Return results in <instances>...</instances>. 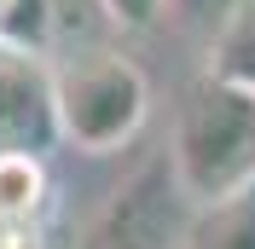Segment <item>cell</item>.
<instances>
[{
    "mask_svg": "<svg viewBox=\"0 0 255 249\" xmlns=\"http://www.w3.org/2000/svg\"><path fill=\"white\" fill-rule=\"evenodd\" d=\"M226 6H232V0H168V12H174L180 23H209V29L226 17Z\"/></svg>",
    "mask_w": 255,
    "mask_h": 249,
    "instance_id": "9c48e42d",
    "label": "cell"
},
{
    "mask_svg": "<svg viewBox=\"0 0 255 249\" xmlns=\"http://www.w3.org/2000/svg\"><path fill=\"white\" fill-rule=\"evenodd\" d=\"M168 168H174V191L191 209L255 191V87L203 70L180 93Z\"/></svg>",
    "mask_w": 255,
    "mask_h": 249,
    "instance_id": "6da1fadb",
    "label": "cell"
},
{
    "mask_svg": "<svg viewBox=\"0 0 255 249\" xmlns=\"http://www.w3.org/2000/svg\"><path fill=\"white\" fill-rule=\"evenodd\" d=\"M52 105L64 145H76L81 156H111L145 127L151 87L128 52L81 47L52 64Z\"/></svg>",
    "mask_w": 255,
    "mask_h": 249,
    "instance_id": "7a4b0ae2",
    "label": "cell"
},
{
    "mask_svg": "<svg viewBox=\"0 0 255 249\" xmlns=\"http://www.w3.org/2000/svg\"><path fill=\"white\" fill-rule=\"evenodd\" d=\"M209 70L255 87V0H232L226 17L209 29Z\"/></svg>",
    "mask_w": 255,
    "mask_h": 249,
    "instance_id": "277c9868",
    "label": "cell"
},
{
    "mask_svg": "<svg viewBox=\"0 0 255 249\" xmlns=\"http://www.w3.org/2000/svg\"><path fill=\"white\" fill-rule=\"evenodd\" d=\"M52 197L41 151H0V215L6 220H41Z\"/></svg>",
    "mask_w": 255,
    "mask_h": 249,
    "instance_id": "5b68a950",
    "label": "cell"
},
{
    "mask_svg": "<svg viewBox=\"0 0 255 249\" xmlns=\"http://www.w3.org/2000/svg\"><path fill=\"white\" fill-rule=\"evenodd\" d=\"M105 12H111V23H122V29H151L162 12H168V0H99Z\"/></svg>",
    "mask_w": 255,
    "mask_h": 249,
    "instance_id": "ba28073f",
    "label": "cell"
},
{
    "mask_svg": "<svg viewBox=\"0 0 255 249\" xmlns=\"http://www.w3.org/2000/svg\"><path fill=\"white\" fill-rule=\"evenodd\" d=\"M47 139H58L52 64L0 41V151H41Z\"/></svg>",
    "mask_w": 255,
    "mask_h": 249,
    "instance_id": "3957f363",
    "label": "cell"
},
{
    "mask_svg": "<svg viewBox=\"0 0 255 249\" xmlns=\"http://www.w3.org/2000/svg\"><path fill=\"white\" fill-rule=\"evenodd\" d=\"M186 249H255V191L197 209V220L186 226Z\"/></svg>",
    "mask_w": 255,
    "mask_h": 249,
    "instance_id": "8992f818",
    "label": "cell"
},
{
    "mask_svg": "<svg viewBox=\"0 0 255 249\" xmlns=\"http://www.w3.org/2000/svg\"><path fill=\"white\" fill-rule=\"evenodd\" d=\"M6 12H12V0H0V23H6Z\"/></svg>",
    "mask_w": 255,
    "mask_h": 249,
    "instance_id": "30bf717a",
    "label": "cell"
},
{
    "mask_svg": "<svg viewBox=\"0 0 255 249\" xmlns=\"http://www.w3.org/2000/svg\"><path fill=\"white\" fill-rule=\"evenodd\" d=\"M0 41H12L23 52H41V41H47V0H12V12L0 23Z\"/></svg>",
    "mask_w": 255,
    "mask_h": 249,
    "instance_id": "52a82bcc",
    "label": "cell"
}]
</instances>
